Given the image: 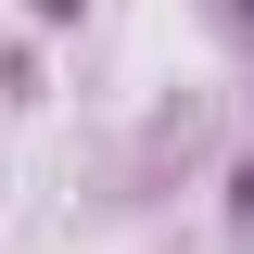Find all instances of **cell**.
<instances>
[{
  "instance_id": "obj_1",
  "label": "cell",
  "mask_w": 254,
  "mask_h": 254,
  "mask_svg": "<svg viewBox=\"0 0 254 254\" xmlns=\"http://www.w3.org/2000/svg\"><path fill=\"white\" fill-rule=\"evenodd\" d=\"M242 216H254V165H242Z\"/></svg>"
},
{
  "instance_id": "obj_2",
  "label": "cell",
  "mask_w": 254,
  "mask_h": 254,
  "mask_svg": "<svg viewBox=\"0 0 254 254\" xmlns=\"http://www.w3.org/2000/svg\"><path fill=\"white\" fill-rule=\"evenodd\" d=\"M38 13H76V0H38Z\"/></svg>"
}]
</instances>
